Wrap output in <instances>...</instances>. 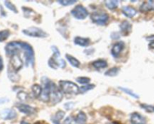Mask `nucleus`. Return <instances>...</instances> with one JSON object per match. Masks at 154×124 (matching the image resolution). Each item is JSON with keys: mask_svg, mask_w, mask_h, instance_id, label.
Listing matches in <instances>:
<instances>
[{"mask_svg": "<svg viewBox=\"0 0 154 124\" xmlns=\"http://www.w3.org/2000/svg\"><path fill=\"white\" fill-rule=\"evenodd\" d=\"M59 86L62 92L66 94H78L80 88L74 82L70 81L61 80L59 82Z\"/></svg>", "mask_w": 154, "mask_h": 124, "instance_id": "obj_1", "label": "nucleus"}, {"mask_svg": "<svg viewBox=\"0 0 154 124\" xmlns=\"http://www.w3.org/2000/svg\"><path fill=\"white\" fill-rule=\"evenodd\" d=\"M42 82L44 88H42V93L41 94L40 99L45 102H48L50 101V96H51V88L54 82H51L48 77L44 76L42 78Z\"/></svg>", "mask_w": 154, "mask_h": 124, "instance_id": "obj_2", "label": "nucleus"}, {"mask_svg": "<svg viewBox=\"0 0 154 124\" xmlns=\"http://www.w3.org/2000/svg\"><path fill=\"white\" fill-rule=\"evenodd\" d=\"M23 48L24 56L26 58V65L33 67L35 64V53L33 48L29 43L23 42Z\"/></svg>", "mask_w": 154, "mask_h": 124, "instance_id": "obj_3", "label": "nucleus"}, {"mask_svg": "<svg viewBox=\"0 0 154 124\" xmlns=\"http://www.w3.org/2000/svg\"><path fill=\"white\" fill-rule=\"evenodd\" d=\"M22 32L26 35L29 36V37H40V38H45L49 35L46 31L42 30V28H38V27H30L26 29H23Z\"/></svg>", "mask_w": 154, "mask_h": 124, "instance_id": "obj_4", "label": "nucleus"}, {"mask_svg": "<svg viewBox=\"0 0 154 124\" xmlns=\"http://www.w3.org/2000/svg\"><path fill=\"white\" fill-rule=\"evenodd\" d=\"M90 18L94 23L100 25H105L108 22L109 16H108V13H105V12L95 11L90 15Z\"/></svg>", "mask_w": 154, "mask_h": 124, "instance_id": "obj_5", "label": "nucleus"}, {"mask_svg": "<svg viewBox=\"0 0 154 124\" xmlns=\"http://www.w3.org/2000/svg\"><path fill=\"white\" fill-rule=\"evenodd\" d=\"M71 13L75 18L78 19H84L89 15L88 10L82 4H78L75 8L71 10Z\"/></svg>", "mask_w": 154, "mask_h": 124, "instance_id": "obj_6", "label": "nucleus"}, {"mask_svg": "<svg viewBox=\"0 0 154 124\" xmlns=\"http://www.w3.org/2000/svg\"><path fill=\"white\" fill-rule=\"evenodd\" d=\"M62 99H63V94H62L61 90L55 84L53 83L52 88H51V96H50V100L51 101L52 104L55 105L61 102Z\"/></svg>", "mask_w": 154, "mask_h": 124, "instance_id": "obj_7", "label": "nucleus"}, {"mask_svg": "<svg viewBox=\"0 0 154 124\" xmlns=\"http://www.w3.org/2000/svg\"><path fill=\"white\" fill-rule=\"evenodd\" d=\"M48 65L51 67V68L54 69V70H57V68H64L66 66V61L63 59H62L61 58H54V57H51V58L48 61Z\"/></svg>", "mask_w": 154, "mask_h": 124, "instance_id": "obj_8", "label": "nucleus"}, {"mask_svg": "<svg viewBox=\"0 0 154 124\" xmlns=\"http://www.w3.org/2000/svg\"><path fill=\"white\" fill-rule=\"evenodd\" d=\"M11 67L13 68V70L15 72H17L18 70L22 68L23 65V61L21 60V58H20L19 55L16 54V55H14L13 56H11Z\"/></svg>", "mask_w": 154, "mask_h": 124, "instance_id": "obj_9", "label": "nucleus"}, {"mask_svg": "<svg viewBox=\"0 0 154 124\" xmlns=\"http://www.w3.org/2000/svg\"><path fill=\"white\" fill-rule=\"evenodd\" d=\"M0 117L4 120H12L17 117V113L14 109L5 108L0 112Z\"/></svg>", "mask_w": 154, "mask_h": 124, "instance_id": "obj_10", "label": "nucleus"}, {"mask_svg": "<svg viewBox=\"0 0 154 124\" xmlns=\"http://www.w3.org/2000/svg\"><path fill=\"white\" fill-rule=\"evenodd\" d=\"M125 47V43L123 41H119L117 43H116L113 46L112 49H111V55L114 57V58H117L119 56V55L120 54V52L123 50Z\"/></svg>", "mask_w": 154, "mask_h": 124, "instance_id": "obj_11", "label": "nucleus"}, {"mask_svg": "<svg viewBox=\"0 0 154 124\" xmlns=\"http://www.w3.org/2000/svg\"><path fill=\"white\" fill-rule=\"evenodd\" d=\"M17 109L20 111L27 115L33 114L34 113H35L36 111L35 108L26 104H18L17 105Z\"/></svg>", "mask_w": 154, "mask_h": 124, "instance_id": "obj_12", "label": "nucleus"}, {"mask_svg": "<svg viewBox=\"0 0 154 124\" xmlns=\"http://www.w3.org/2000/svg\"><path fill=\"white\" fill-rule=\"evenodd\" d=\"M130 121L132 124H146V119L139 113L134 112L130 116Z\"/></svg>", "mask_w": 154, "mask_h": 124, "instance_id": "obj_13", "label": "nucleus"}, {"mask_svg": "<svg viewBox=\"0 0 154 124\" xmlns=\"http://www.w3.org/2000/svg\"><path fill=\"white\" fill-rule=\"evenodd\" d=\"M122 12L126 16L129 18H132L135 16L137 13V10L131 6H123L122 7Z\"/></svg>", "mask_w": 154, "mask_h": 124, "instance_id": "obj_14", "label": "nucleus"}, {"mask_svg": "<svg viewBox=\"0 0 154 124\" xmlns=\"http://www.w3.org/2000/svg\"><path fill=\"white\" fill-rule=\"evenodd\" d=\"M154 10V1L149 0V1H144L140 6V11L141 12H148Z\"/></svg>", "mask_w": 154, "mask_h": 124, "instance_id": "obj_15", "label": "nucleus"}, {"mask_svg": "<svg viewBox=\"0 0 154 124\" xmlns=\"http://www.w3.org/2000/svg\"><path fill=\"white\" fill-rule=\"evenodd\" d=\"M74 43H75L76 45H78V46L86 47V46H89V44H90V38H87V37H75Z\"/></svg>", "mask_w": 154, "mask_h": 124, "instance_id": "obj_16", "label": "nucleus"}, {"mask_svg": "<svg viewBox=\"0 0 154 124\" xmlns=\"http://www.w3.org/2000/svg\"><path fill=\"white\" fill-rule=\"evenodd\" d=\"M121 32L124 34H128L132 30V24L129 21H123L120 25Z\"/></svg>", "mask_w": 154, "mask_h": 124, "instance_id": "obj_17", "label": "nucleus"}, {"mask_svg": "<svg viewBox=\"0 0 154 124\" xmlns=\"http://www.w3.org/2000/svg\"><path fill=\"white\" fill-rule=\"evenodd\" d=\"M92 64H93V67L96 69L105 68V67H108V63H107V61L103 59L96 60V61H93Z\"/></svg>", "mask_w": 154, "mask_h": 124, "instance_id": "obj_18", "label": "nucleus"}, {"mask_svg": "<svg viewBox=\"0 0 154 124\" xmlns=\"http://www.w3.org/2000/svg\"><path fill=\"white\" fill-rule=\"evenodd\" d=\"M87 117L84 111H80L75 118V122L78 124H85L87 122Z\"/></svg>", "mask_w": 154, "mask_h": 124, "instance_id": "obj_19", "label": "nucleus"}, {"mask_svg": "<svg viewBox=\"0 0 154 124\" xmlns=\"http://www.w3.org/2000/svg\"><path fill=\"white\" fill-rule=\"evenodd\" d=\"M66 58L68 60V61L70 63L71 65L73 66L74 67H79L80 65H81V62L72 55H69V54H66Z\"/></svg>", "mask_w": 154, "mask_h": 124, "instance_id": "obj_20", "label": "nucleus"}, {"mask_svg": "<svg viewBox=\"0 0 154 124\" xmlns=\"http://www.w3.org/2000/svg\"><path fill=\"white\" fill-rule=\"evenodd\" d=\"M32 94L34 95V97L35 98H38L41 97V94L42 93V88L39 85H33L32 86Z\"/></svg>", "mask_w": 154, "mask_h": 124, "instance_id": "obj_21", "label": "nucleus"}, {"mask_svg": "<svg viewBox=\"0 0 154 124\" xmlns=\"http://www.w3.org/2000/svg\"><path fill=\"white\" fill-rule=\"evenodd\" d=\"M120 1L117 0H111V1H105V5L110 10H114L117 8Z\"/></svg>", "mask_w": 154, "mask_h": 124, "instance_id": "obj_22", "label": "nucleus"}, {"mask_svg": "<svg viewBox=\"0 0 154 124\" xmlns=\"http://www.w3.org/2000/svg\"><path fill=\"white\" fill-rule=\"evenodd\" d=\"M120 72V68L115 67H112V68L109 69L108 70H107L105 73V76H115L118 74V73Z\"/></svg>", "mask_w": 154, "mask_h": 124, "instance_id": "obj_23", "label": "nucleus"}, {"mask_svg": "<svg viewBox=\"0 0 154 124\" xmlns=\"http://www.w3.org/2000/svg\"><path fill=\"white\" fill-rule=\"evenodd\" d=\"M65 112H63V111H59L57 112V114H55V116L54 117V118L52 119L53 122L55 123H60V121L65 116Z\"/></svg>", "mask_w": 154, "mask_h": 124, "instance_id": "obj_24", "label": "nucleus"}, {"mask_svg": "<svg viewBox=\"0 0 154 124\" xmlns=\"http://www.w3.org/2000/svg\"><path fill=\"white\" fill-rule=\"evenodd\" d=\"M118 88L120 90H121L122 91H123V92L126 93V94H129V95L131 96V97H134V98H135V99H138V98H139V96H138V94H135V93H134L133 91H132L130 89H129V88H123V87H119Z\"/></svg>", "mask_w": 154, "mask_h": 124, "instance_id": "obj_25", "label": "nucleus"}, {"mask_svg": "<svg viewBox=\"0 0 154 124\" xmlns=\"http://www.w3.org/2000/svg\"><path fill=\"white\" fill-rule=\"evenodd\" d=\"M95 87H96L95 86V85H93V84H91V85H84V86H82L80 88L79 92L81 93V94H84V93L87 92V91H90V90H93Z\"/></svg>", "mask_w": 154, "mask_h": 124, "instance_id": "obj_26", "label": "nucleus"}, {"mask_svg": "<svg viewBox=\"0 0 154 124\" xmlns=\"http://www.w3.org/2000/svg\"><path fill=\"white\" fill-rule=\"evenodd\" d=\"M10 35V31L8 30H3L0 31V42H3L8 38Z\"/></svg>", "mask_w": 154, "mask_h": 124, "instance_id": "obj_27", "label": "nucleus"}, {"mask_svg": "<svg viewBox=\"0 0 154 124\" xmlns=\"http://www.w3.org/2000/svg\"><path fill=\"white\" fill-rule=\"evenodd\" d=\"M57 2L63 6H69L72 5V4H75V3L77 2V1L76 0H58Z\"/></svg>", "mask_w": 154, "mask_h": 124, "instance_id": "obj_28", "label": "nucleus"}, {"mask_svg": "<svg viewBox=\"0 0 154 124\" xmlns=\"http://www.w3.org/2000/svg\"><path fill=\"white\" fill-rule=\"evenodd\" d=\"M5 4L6 7H8V8L9 9V10H11V11L14 12L15 13H18L17 11V7H15V5L14 4H12L11 1H5Z\"/></svg>", "mask_w": 154, "mask_h": 124, "instance_id": "obj_29", "label": "nucleus"}, {"mask_svg": "<svg viewBox=\"0 0 154 124\" xmlns=\"http://www.w3.org/2000/svg\"><path fill=\"white\" fill-rule=\"evenodd\" d=\"M91 79L88 77H84V76H81V77H78L76 79V81L80 84H82V85H86V84H88L90 82Z\"/></svg>", "mask_w": 154, "mask_h": 124, "instance_id": "obj_30", "label": "nucleus"}, {"mask_svg": "<svg viewBox=\"0 0 154 124\" xmlns=\"http://www.w3.org/2000/svg\"><path fill=\"white\" fill-rule=\"evenodd\" d=\"M8 76L11 80H12L13 82H17L20 79V77L18 76V75L16 74L15 71L11 72L10 70H8Z\"/></svg>", "mask_w": 154, "mask_h": 124, "instance_id": "obj_31", "label": "nucleus"}, {"mask_svg": "<svg viewBox=\"0 0 154 124\" xmlns=\"http://www.w3.org/2000/svg\"><path fill=\"white\" fill-rule=\"evenodd\" d=\"M51 49L53 51V57L57 58H60V50H59L58 48L56 46H51Z\"/></svg>", "mask_w": 154, "mask_h": 124, "instance_id": "obj_32", "label": "nucleus"}, {"mask_svg": "<svg viewBox=\"0 0 154 124\" xmlns=\"http://www.w3.org/2000/svg\"><path fill=\"white\" fill-rule=\"evenodd\" d=\"M141 107L148 112H154V106L147 104H141Z\"/></svg>", "mask_w": 154, "mask_h": 124, "instance_id": "obj_33", "label": "nucleus"}, {"mask_svg": "<svg viewBox=\"0 0 154 124\" xmlns=\"http://www.w3.org/2000/svg\"><path fill=\"white\" fill-rule=\"evenodd\" d=\"M17 97L20 99L22 100V101H25V100H26L27 98H28V94H27L26 93L21 91V92H19L17 94Z\"/></svg>", "mask_w": 154, "mask_h": 124, "instance_id": "obj_34", "label": "nucleus"}, {"mask_svg": "<svg viewBox=\"0 0 154 124\" xmlns=\"http://www.w3.org/2000/svg\"><path fill=\"white\" fill-rule=\"evenodd\" d=\"M75 123L76 122H75V120H73L72 117H67L64 121L65 124H75Z\"/></svg>", "mask_w": 154, "mask_h": 124, "instance_id": "obj_35", "label": "nucleus"}, {"mask_svg": "<svg viewBox=\"0 0 154 124\" xmlns=\"http://www.w3.org/2000/svg\"><path fill=\"white\" fill-rule=\"evenodd\" d=\"M74 105H75V103L74 102H67L65 104V108L67 109V110H69V109L72 108L74 107Z\"/></svg>", "mask_w": 154, "mask_h": 124, "instance_id": "obj_36", "label": "nucleus"}, {"mask_svg": "<svg viewBox=\"0 0 154 124\" xmlns=\"http://www.w3.org/2000/svg\"><path fill=\"white\" fill-rule=\"evenodd\" d=\"M3 67H4V65H3V60H2V57L0 56V71H1V70H2Z\"/></svg>", "mask_w": 154, "mask_h": 124, "instance_id": "obj_37", "label": "nucleus"}, {"mask_svg": "<svg viewBox=\"0 0 154 124\" xmlns=\"http://www.w3.org/2000/svg\"><path fill=\"white\" fill-rule=\"evenodd\" d=\"M8 101V99L6 98H0V105L2 104V103H5V102H7Z\"/></svg>", "mask_w": 154, "mask_h": 124, "instance_id": "obj_38", "label": "nucleus"}, {"mask_svg": "<svg viewBox=\"0 0 154 124\" xmlns=\"http://www.w3.org/2000/svg\"><path fill=\"white\" fill-rule=\"evenodd\" d=\"M146 39H147V40H151V41H154V34H153V35L148 36V37H146Z\"/></svg>", "mask_w": 154, "mask_h": 124, "instance_id": "obj_39", "label": "nucleus"}, {"mask_svg": "<svg viewBox=\"0 0 154 124\" xmlns=\"http://www.w3.org/2000/svg\"><path fill=\"white\" fill-rule=\"evenodd\" d=\"M149 47H150V49H154V41H152L151 43L149 44Z\"/></svg>", "mask_w": 154, "mask_h": 124, "instance_id": "obj_40", "label": "nucleus"}, {"mask_svg": "<svg viewBox=\"0 0 154 124\" xmlns=\"http://www.w3.org/2000/svg\"><path fill=\"white\" fill-rule=\"evenodd\" d=\"M20 124H29V123H28L25 122V121H22V122L20 123Z\"/></svg>", "mask_w": 154, "mask_h": 124, "instance_id": "obj_41", "label": "nucleus"}, {"mask_svg": "<svg viewBox=\"0 0 154 124\" xmlns=\"http://www.w3.org/2000/svg\"><path fill=\"white\" fill-rule=\"evenodd\" d=\"M113 124H121L120 123H118V122H114L113 123Z\"/></svg>", "mask_w": 154, "mask_h": 124, "instance_id": "obj_42", "label": "nucleus"}, {"mask_svg": "<svg viewBox=\"0 0 154 124\" xmlns=\"http://www.w3.org/2000/svg\"><path fill=\"white\" fill-rule=\"evenodd\" d=\"M55 124H61V123H55Z\"/></svg>", "mask_w": 154, "mask_h": 124, "instance_id": "obj_43", "label": "nucleus"}]
</instances>
